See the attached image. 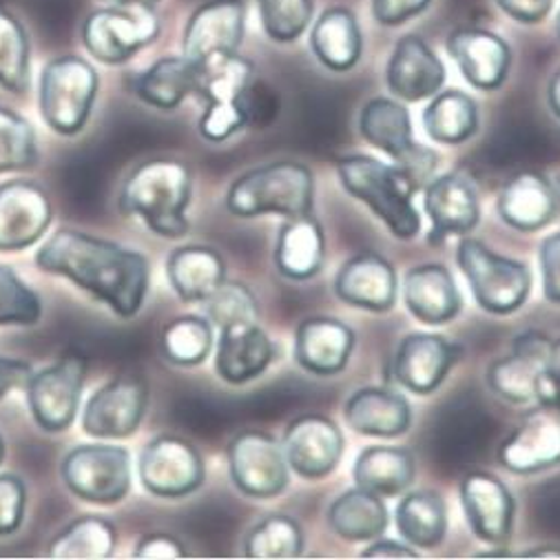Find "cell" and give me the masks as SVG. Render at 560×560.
<instances>
[{"label":"cell","mask_w":560,"mask_h":560,"mask_svg":"<svg viewBox=\"0 0 560 560\" xmlns=\"http://www.w3.org/2000/svg\"><path fill=\"white\" fill-rule=\"evenodd\" d=\"M40 270L109 306L118 317H136L149 295L151 264L144 253L75 229H58L34 255Z\"/></svg>","instance_id":"1"},{"label":"cell","mask_w":560,"mask_h":560,"mask_svg":"<svg viewBox=\"0 0 560 560\" xmlns=\"http://www.w3.org/2000/svg\"><path fill=\"white\" fill-rule=\"evenodd\" d=\"M194 198V173L177 160H149L136 166L122 184L120 211L138 218L151 233L179 240L189 233V209Z\"/></svg>","instance_id":"2"},{"label":"cell","mask_w":560,"mask_h":560,"mask_svg":"<svg viewBox=\"0 0 560 560\" xmlns=\"http://www.w3.org/2000/svg\"><path fill=\"white\" fill-rule=\"evenodd\" d=\"M343 189L375 213L386 229L404 242L421 231V215L415 207L417 189L399 166L370 155H348L337 162Z\"/></svg>","instance_id":"3"},{"label":"cell","mask_w":560,"mask_h":560,"mask_svg":"<svg viewBox=\"0 0 560 560\" xmlns=\"http://www.w3.org/2000/svg\"><path fill=\"white\" fill-rule=\"evenodd\" d=\"M315 177L306 164L272 162L237 177L226 194V209L237 218L311 215Z\"/></svg>","instance_id":"4"},{"label":"cell","mask_w":560,"mask_h":560,"mask_svg":"<svg viewBox=\"0 0 560 560\" xmlns=\"http://www.w3.org/2000/svg\"><path fill=\"white\" fill-rule=\"evenodd\" d=\"M255 67L240 54L215 58L198 67L196 93L205 101L200 133L209 142H224L250 120L248 98Z\"/></svg>","instance_id":"5"},{"label":"cell","mask_w":560,"mask_h":560,"mask_svg":"<svg viewBox=\"0 0 560 560\" xmlns=\"http://www.w3.org/2000/svg\"><path fill=\"white\" fill-rule=\"evenodd\" d=\"M98 71L80 56H60L45 65L38 80V107L45 125L58 136H78L98 96Z\"/></svg>","instance_id":"6"},{"label":"cell","mask_w":560,"mask_h":560,"mask_svg":"<svg viewBox=\"0 0 560 560\" xmlns=\"http://www.w3.org/2000/svg\"><path fill=\"white\" fill-rule=\"evenodd\" d=\"M456 264L486 313L512 315L527 302L532 291L527 264L503 257L468 235H463L456 246Z\"/></svg>","instance_id":"7"},{"label":"cell","mask_w":560,"mask_h":560,"mask_svg":"<svg viewBox=\"0 0 560 560\" xmlns=\"http://www.w3.org/2000/svg\"><path fill=\"white\" fill-rule=\"evenodd\" d=\"M359 131L368 144L395 160V166L404 171L417 194L425 189L439 166V155L415 142L410 112L399 101L372 98L365 103L359 116Z\"/></svg>","instance_id":"8"},{"label":"cell","mask_w":560,"mask_h":560,"mask_svg":"<svg viewBox=\"0 0 560 560\" xmlns=\"http://www.w3.org/2000/svg\"><path fill=\"white\" fill-rule=\"evenodd\" d=\"M89 359L82 350H65L51 365L34 370L25 386L27 406L36 425L49 434H60L75 421Z\"/></svg>","instance_id":"9"},{"label":"cell","mask_w":560,"mask_h":560,"mask_svg":"<svg viewBox=\"0 0 560 560\" xmlns=\"http://www.w3.org/2000/svg\"><path fill=\"white\" fill-rule=\"evenodd\" d=\"M69 492L93 505H118L131 490V454L120 445L73 447L60 465Z\"/></svg>","instance_id":"10"},{"label":"cell","mask_w":560,"mask_h":560,"mask_svg":"<svg viewBox=\"0 0 560 560\" xmlns=\"http://www.w3.org/2000/svg\"><path fill=\"white\" fill-rule=\"evenodd\" d=\"M153 8H107L86 16L82 43L91 58L103 65H122L160 36Z\"/></svg>","instance_id":"11"},{"label":"cell","mask_w":560,"mask_h":560,"mask_svg":"<svg viewBox=\"0 0 560 560\" xmlns=\"http://www.w3.org/2000/svg\"><path fill=\"white\" fill-rule=\"evenodd\" d=\"M138 475L149 494L182 499L202 488L207 470L196 445L173 434H160L144 445Z\"/></svg>","instance_id":"12"},{"label":"cell","mask_w":560,"mask_h":560,"mask_svg":"<svg viewBox=\"0 0 560 560\" xmlns=\"http://www.w3.org/2000/svg\"><path fill=\"white\" fill-rule=\"evenodd\" d=\"M289 463L275 436L261 430L240 432L229 445V472L235 488L253 499H272L289 488Z\"/></svg>","instance_id":"13"},{"label":"cell","mask_w":560,"mask_h":560,"mask_svg":"<svg viewBox=\"0 0 560 560\" xmlns=\"http://www.w3.org/2000/svg\"><path fill=\"white\" fill-rule=\"evenodd\" d=\"M149 406L142 375H120L91 395L82 415V430L91 439H127L138 432Z\"/></svg>","instance_id":"14"},{"label":"cell","mask_w":560,"mask_h":560,"mask_svg":"<svg viewBox=\"0 0 560 560\" xmlns=\"http://www.w3.org/2000/svg\"><path fill=\"white\" fill-rule=\"evenodd\" d=\"M246 30L244 0H209L200 5L182 38V56L202 67L215 58L237 54Z\"/></svg>","instance_id":"15"},{"label":"cell","mask_w":560,"mask_h":560,"mask_svg":"<svg viewBox=\"0 0 560 560\" xmlns=\"http://www.w3.org/2000/svg\"><path fill=\"white\" fill-rule=\"evenodd\" d=\"M54 205L34 179L0 184V250H25L51 226Z\"/></svg>","instance_id":"16"},{"label":"cell","mask_w":560,"mask_h":560,"mask_svg":"<svg viewBox=\"0 0 560 560\" xmlns=\"http://www.w3.org/2000/svg\"><path fill=\"white\" fill-rule=\"evenodd\" d=\"M343 434L339 425L324 415H304L295 419L282 439L289 468L302 479H324L341 460Z\"/></svg>","instance_id":"17"},{"label":"cell","mask_w":560,"mask_h":560,"mask_svg":"<svg viewBox=\"0 0 560 560\" xmlns=\"http://www.w3.org/2000/svg\"><path fill=\"white\" fill-rule=\"evenodd\" d=\"M423 207L432 222L428 242L441 246L447 237L470 235L481 218L477 189L458 173L432 177L423 189Z\"/></svg>","instance_id":"18"},{"label":"cell","mask_w":560,"mask_h":560,"mask_svg":"<svg viewBox=\"0 0 560 560\" xmlns=\"http://www.w3.org/2000/svg\"><path fill=\"white\" fill-rule=\"evenodd\" d=\"M460 503L475 536L503 547L512 536L516 503L501 479L490 472H470L460 481Z\"/></svg>","instance_id":"19"},{"label":"cell","mask_w":560,"mask_h":560,"mask_svg":"<svg viewBox=\"0 0 560 560\" xmlns=\"http://www.w3.org/2000/svg\"><path fill=\"white\" fill-rule=\"evenodd\" d=\"M460 348L434 332L408 335L395 354V380L415 395L434 393L456 365Z\"/></svg>","instance_id":"20"},{"label":"cell","mask_w":560,"mask_h":560,"mask_svg":"<svg viewBox=\"0 0 560 560\" xmlns=\"http://www.w3.org/2000/svg\"><path fill=\"white\" fill-rule=\"evenodd\" d=\"M397 291L395 266L377 253L350 257L335 279V293L341 302L370 313H388L397 302Z\"/></svg>","instance_id":"21"},{"label":"cell","mask_w":560,"mask_h":560,"mask_svg":"<svg viewBox=\"0 0 560 560\" xmlns=\"http://www.w3.org/2000/svg\"><path fill=\"white\" fill-rule=\"evenodd\" d=\"M447 54L456 62L463 78L481 91L499 89L512 67L510 45L488 30H456L450 34Z\"/></svg>","instance_id":"22"},{"label":"cell","mask_w":560,"mask_h":560,"mask_svg":"<svg viewBox=\"0 0 560 560\" xmlns=\"http://www.w3.org/2000/svg\"><path fill=\"white\" fill-rule=\"evenodd\" d=\"M549 348L551 339L545 337L542 332L529 330L518 335L514 339L512 354L497 359L488 368L486 380L492 393L516 406L536 401V386Z\"/></svg>","instance_id":"23"},{"label":"cell","mask_w":560,"mask_h":560,"mask_svg":"<svg viewBox=\"0 0 560 560\" xmlns=\"http://www.w3.org/2000/svg\"><path fill=\"white\" fill-rule=\"evenodd\" d=\"M277 348L259 322H242L220 328L215 348V370L222 382L244 386L275 361Z\"/></svg>","instance_id":"24"},{"label":"cell","mask_w":560,"mask_h":560,"mask_svg":"<svg viewBox=\"0 0 560 560\" xmlns=\"http://www.w3.org/2000/svg\"><path fill=\"white\" fill-rule=\"evenodd\" d=\"M388 89L404 103L432 98L445 82V67L432 47L419 36H404L388 60Z\"/></svg>","instance_id":"25"},{"label":"cell","mask_w":560,"mask_h":560,"mask_svg":"<svg viewBox=\"0 0 560 560\" xmlns=\"http://www.w3.org/2000/svg\"><path fill=\"white\" fill-rule=\"evenodd\" d=\"M352 348L354 332L339 319L313 317L295 332V361L311 375H337L348 365Z\"/></svg>","instance_id":"26"},{"label":"cell","mask_w":560,"mask_h":560,"mask_svg":"<svg viewBox=\"0 0 560 560\" xmlns=\"http://www.w3.org/2000/svg\"><path fill=\"white\" fill-rule=\"evenodd\" d=\"M404 302L410 315L428 326L452 322L463 304L452 272L441 264H421L406 272Z\"/></svg>","instance_id":"27"},{"label":"cell","mask_w":560,"mask_h":560,"mask_svg":"<svg viewBox=\"0 0 560 560\" xmlns=\"http://www.w3.org/2000/svg\"><path fill=\"white\" fill-rule=\"evenodd\" d=\"M497 209L508 226L532 233L553 220L558 213V196L545 175L523 171L503 186Z\"/></svg>","instance_id":"28"},{"label":"cell","mask_w":560,"mask_h":560,"mask_svg":"<svg viewBox=\"0 0 560 560\" xmlns=\"http://www.w3.org/2000/svg\"><path fill=\"white\" fill-rule=\"evenodd\" d=\"M499 463L512 475H538L560 465V425L534 417L518 425L499 447Z\"/></svg>","instance_id":"29"},{"label":"cell","mask_w":560,"mask_h":560,"mask_svg":"<svg viewBox=\"0 0 560 560\" xmlns=\"http://www.w3.org/2000/svg\"><path fill=\"white\" fill-rule=\"evenodd\" d=\"M166 277L186 304H205L224 282V257L209 246H179L166 259Z\"/></svg>","instance_id":"30"},{"label":"cell","mask_w":560,"mask_h":560,"mask_svg":"<svg viewBox=\"0 0 560 560\" xmlns=\"http://www.w3.org/2000/svg\"><path fill=\"white\" fill-rule=\"evenodd\" d=\"M272 261L279 275L295 282H306L322 270L326 261V237L313 213L287 218V224L277 235Z\"/></svg>","instance_id":"31"},{"label":"cell","mask_w":560,"mask_h":560,"mask_svg":"<svg viewBox=\"0 0 560 560\" xmlns=\"http://www.w3.org/2000/svg\"><path fill=\"white\" fill-rule=\"evenodd\" d=\"M343 419L350 430L363 436L395 439L408 432L412 423L410 404L386 388H361L343 406Z\"/></svg>","instance_id":"32"},{"label":"cell","mask_w":560,"mask_h":560,"mask_svg":"<svg viewBox=\"0 0 560 560\" xmlns=\"http://www.w3.org/2000/svg\"><path fill=\"white\" fill-rule=\"evenodd\" d=\"M354 483L380 497H399L415 483L417 463L410 450L370 445L354 460Z\"/></svg>","instance_id":"33"},{"label":"cell","mask_w":560,"mask_h":560,"mask_svg":"<svg viewBox=\"0 0 560 560\" xmlns=\"http://www.w3.org/2000/svg\"><path fill=\"white\" fill-rule=\"evenodd\" d=\"M196 84L198 67L194 62L184 56H166L136 78L133 91L144 105L160 112H173L196 93Z\"/></svg>","instance_id":"34"},{"label":"cell","mask_w":560,"mask_h":560,"mask_svg":"<svg viewBox=\"0 0 560 560\" xmlns=\"http://www.w3.org/2000/svg\"><path fill=\"white\" fill-rule=\"evenodd\" d=\"M311 49L332 71L352 69L363 51V36L357 16L346 8L326 10L313 25Z\"/></svg>","instance_id":"35"},{"label":"cell","mask_w":560,"mask_h":560,"mask_svg":"<svg viewBox=\"0 0 560 560\" xmlns=\"http://www.w3.org/2000/svg\"><path fill=\"white\" fill-rule=\"evenodd\" d=\"M328 525L350 542H370L388 529V508L384 497L363 488L348 490L328 510Z\"/></svg>","instance_id":"36"},{"label":"cell","mask_w":560,"mask_h":560,"mask_svg":"<svg viewBox=\"0 0 560 560\" xmlns=\"http://www.w3.org/2000/svg\"><path fill=\"white\" fill-rule=\"evenodd\" d=\"M423 129L439 144H463L479 129V107L458 89L434 93L423 112Z\"/></svg>","instance_id":"37"},{"label":"cell","mask_w":560,"mask_h":560,"mask_svg":"<svg viewBox=\"0 0 560 560\" xmlns=\"http://www.w3.org/2000/svg\"><path fill=\"white\" fill-rule=\"evenodd\" d=\"M397 532L417 549H434L447 532V510L436 492L419 490L401 499L395 512Z\"/></svg>","instance_id":"38"},{"label":"cell","mask_w":560,"mask_h":560,"mask_svg":"<svg viewBox=\"0 0 560 560\" xmlns=\"http://www.w3.org/2000/svg\"><path fill=\"white\" fill-rule=\"evenodd\" d=\"M160 348L173 365H200L213 350V324L198 315L177 317L164 326Z\"/></svg>","instance_id":"39"},{"label":"cell","mask_w":560,"mask_h":560,"mask_svg":"<svg viewBox=\"0 0 560 560\" xmlns=\"http://www.w3.org/2000/svg\"><path fill=\"white\" fill-rule=\"evenodd\" d=\"M116 527L101 516H82L69 523L49 545L51 558H109L116 549Z\"/></svg>","instance_id":"40"},{"label":"cell","mask_w":560,"mask_h":560,"mask_svg":"<svg viewBox=\"0 0 560 560\" xmlns=\"http://www.w3.org/2000/svg\"><path fill=\"white\" fill-rule=\"evenodd\" d=\"M30 51V36L19 16L0 8V86L19 96L32 84Z\"/></svg>","instance_id":"41"},{"label":"cell","mask_w":560,"mask_h":560,"mask_svg":"<svg viewBox=\"0 0 560 560\" xmlns=\"http://www.w3.org/2000/svg\"><path fill=\"white\" fill-rule=\"evenodd\" d=\"M304 551L300 523L284 514H272L250 529L244 542L246 558H298Z\"/></svg>","instance_id":"42"},{"label":"cell","mask_w":560,"mask_h":560,"mask_svg":"<svg viewBox=\"0 0 560 560\" xmlns=\"http://www.w3.org/2000/svg\"><path fill=\"white\" fill-rule=\"evenodd\" d=\"M38 164V138L27 118L0 107V173L30 171Z\"/></svg>","instance_id":"43"},{"label":"cell","mask_w":560,"mask_h":560,"mask_svg":"<svg viewBox=\"0 0 560 560\" xmlns=\"http://www.w3.org/2000/svg\"><path fill=\"white\" fill-rule=\"evenodd\" d=\"M259 21L266 36L275 43H293L311 25L313 0H257Z\"/></svg>","instance_id":"44"},{"label":"cell","mask_w":560,"mask_h":560,"mask_svg":"<svg viewBox=\"0 0 560 560\" xmlns=\"http://www.w3.org/2000/svg\"><path fill=\"white\" fill-rule=\"evenodd\" d=\"M43 317V302L12 266L0 264V326H34Z\"/></svg>","instance_id":"45"},{"label":"cell","mask_w":560,"mask_h":560,"mask_svg":"<svg viewBox=\"0 0 560 560\" xmlns=\"http://www.w3.org/2000/svg\"><path fill=\"white\" fill-rule=\"evenodd\" d=\"M207 319L218 326H233L242 322H259V304L255 295L237 282H224L207 302Z\"/></svg>","instance_id":"46"},{"label":"cell","mask_w":560,"mask_h":560,"mask_svg":"<svg viewBox=\"0 0 560 560\" xmlns=\"http://www.w3.org/2000/svg\"><path fill=\"white\" fill-rule=\"evenodd\" d=\"M27 490L21 477L0 475V536H10L21 529L25 518Z\"/></svg>","instance_id":"47"},{"label":"cell","mask_w":560,"mask_h":560,"mask_svg":"<svg viewBox=\"0 0 560 560\" xmlns=\"http://www.w3.org/2000/svg\"><path fill=\"white\" fill-rule=\"evenodd\" d=\"M536 404L549 412L560 415V339L551 341L547 361L540 370L536 386Z\"/></svg>","instance_id":"48"},{"label":"cell","mask_w":560,"mask_h":560,"mask_svg":"<svg viewBox=\"0 0 560 560\" xmlns=\"http://www.w3.org/2000/svg\"><path fill=\"white\" fill-rule=\"evenodd\" d=\"M542 295L551 304H560V231L545 237L538 250Z\"/></svg>","instance_id":"49"},{"label":"cell","mask_w":560,"mask_h":560,"mask_svg":"<svg viewBox=\"0 0 560 560\" xmlns=\"http://www.w3.org/2000/svg\"><path fill=\"white\" fill-rule=\"evenodd\" d=\"M432 0H372V14L386 27L404 25L430 8Z\"/></svg>","instance_id":"50"},{"label":"cell","mask_w":560,"mask_h":560,"mask_svg":"<svg viewBox=\"0 0 560 560\" xmlns=\"http://www.w3.org/2000/svg\"><path fill=\"white\" fill-rule=\"evenodd\" d=\"M556 0H497L501 12H505L512 21L534 25L549 16Z\"/></svg>","instance_id":"51"},{"label":"cell","mask_w":560,"mask_h":560,"mask_svg":"<svg viewBox=\"0 0 560 560\" xmlns=\"http://www.w3.org/2000/svg\"><path fill=\"white\" fill-rule=\"evenodd\" d=\"M34 375V365L25 359L0 357V399H5L12 390H25L30 377Z\"/></svg>","instance_id":"52"},{"label":"cell","mask_w":560,"mask_h":560,"mask_svg":"<svg viewBox=\"0 0 560 560\" xmlns=\"http://www.w3.org/2000/svg\"><path fill=\"white\" fill-rule=\"evenodd\" d=\"M136 558H184V545L171 534H149L144 536L133 551Z\"/></svg>","instance_id":"53"},{"label":"cell","mask_w":560,"mask_h":560,"mask_svg":"<svg viewBox=\"0 0 560 560\" xmlns=\"http://www.w3.org/2000/svg\"><path fill=\"white\" fill-rule=\"evenodd\" d=\"M417 547L399 540H370L361 558H417Z\"/></svg>","instance_id":"54"},{"label":"cell","mask_w":560,"mask_h":560,"mask_svg":"<svg viewBox=\"0 0 560 560\" xmlns=\"http://www.w3.org/2000/svg\"><path fill=\"white\" fill-rule=\"evenodd\" d=\"M547 101H549V107H551L553 116L560 118V69H558V71L551 75V80H549Z\"/></svg>","instance_id":"55"},{"label":"cell","mask_w":560,"mask_h":560,"mask_svg":"<svg viewBox=\"0 0 560 560\" xmlns=\"http://www.w3.org/2000/svg\"><path fill=\"white\" fill-rule=\"evenodd\" d=\"M112 8H155L160 0H105Z\"/></svg>","instance_id":"56"},{"label":"cell","mask_w":560,"mask_h":560,"mask_svg":"<svg viewBox=\"0 0 560 560\" xmlns=\"http://www.w3.org/2000/svg\"><path fill=\"white\" fill-rule=\"evenodd\" d=\"M525 558H560V547H538V549H532V551H525L521 553Z\"/></svg>","instance_id":"57"},{"label":"cell","mask_w":560,"mask_h":560,"mask_svg":"<svg viewBox=\"0 0 560 560\" xmlns=\"http://www.w3.org/2000/svg\"><path fill=\"white\" fill-rule=\"evenodd\" d=\"M3 460H5V441L0 436V465H3Z\"/></svg>","instance_id":"58"},{"label":"cell","mask_w":560,"mask_h":560,"mask_svg":"<svg viewBox=\"0 0 560 560\" xmlns=\"http://www.w3.org/2000/svg\"><path fill=\"white\" fill-rule=\"evenodd\" d=\"M553 184V191H556V196H558V202H560V175L551 182Z\"/></svg>","instance_id":"59"},{"label":"cell","mask_w":560,"mask_h":560,"mask_svg":"<svg viewBox=\"0 0 560 560\" xmlns=\"http://www.w3.org/2000/svg\"><path fill=\"white\" fill-rule=\"evenodd\" d=\"M556 32H558V40H560V10H558V19H556Z\"/></svg>","instance_id":"60"}]
</instances>
